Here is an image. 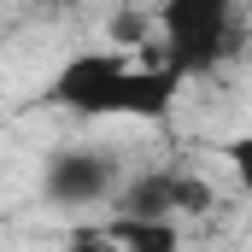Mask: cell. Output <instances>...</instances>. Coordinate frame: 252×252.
I'll use <instances>...</instances> for the list:
<instances>
[{
	"mask_svg": "<svg viewBox=\"0 0 252 252\" xmlns=\"http://www.w3.org/2000/svg\"><path fill=\"white\" fill-rule=\"evenodd\" d=\"M182 70H129L118 53H76L53 76V100L76 118H164Z\"/></svg>",
	"mask_w": 252,
	"mask_h": 252,
	"instance_id": "obj_1",
	"label": "cell"
},
{
	"mask_svg": "<svg viewBox=\"0 0 252 252\" xmlns=\"http://www.w3.org/2000/svg\"><path fill=\"white\" fill-rule=\"evenodd\" d=\"M164 64L182 76H205L235 53V0H164Z\"/></svg>",
	"mask_w": 252,
	"mask_h": 252,
	"instance_id": "obj_2",
	"label": "cell"
},
{
	"mask_svg": "<svg viewBox=\"0 0 252 252\" xmlns=\"http://www.w3.org/2000/svg\"><path fill=\"white\" fill-rule=\"evenodd\" d=\"M118 182V164L106 158V153H94V147H64L47 158V176H41V188L53 205H94V199H106Z\"/></svg>",
	"mask_w": 252,
	"mask_h": 252,
	"instance_id": "obj_3",
	"label": "cell"
},
{
	"mask_svg": "<svg viewBox=\"0 0 252 252\" xmlns=\"http://www.w3.org/2000/svg\"><path fill=\"white\" fill-rule=\"evenodd\" d=\"M124 217H176V170H147L124 193Z\"/></svg>",
	"mask_w": 252,
	"mask_h": 252,
	"instance_id": "obj_4",
	"label": "cell"
},
{
	"mask_svg": "<svg viewBox=\"0 0 252 252\" xmlns=\"http://www.w3.org/2000/svg\"><path fill=\"white\" fill-rule=\"evenodd\" d=\"M112 235H118L124 252H182V235H176L170 217H124V211H118Z\"/></svg>",
	"mask_w": 252,
	"mask_h": 252,
	"instance_id": "obj_5",
	"label": "cell"
},
{
	"mask_svg": "<svg viewBox=\"0 0 252 252\" xmlns=\"http://www.w3.org/2000/svg\"><path fill=\"white\" fill-rule=\"evenodd\" d=\"M211 205H217L211 182H205V176H188V170H176V217H182V211L199 217V211H211Z\"/></svg>",
	"mask_w": 252,
	"mask_h": 252,
	"instance_id": "obj_6",
	"label": "cell"
},
{
	"mask_svg": "<svg viewBox=\"0 0 252 252\" xmlns=\"http://www.w3.org/2000/svg\"><path fill=\"white\" fill-rule=\"evenodd\" d=\"M64 252H124L112 229H70L64 235Z\"/></svg>",
	"mask_w": 252,
	"mask_h": 252,
	"instance_id": "obj_7",
	"label": "cell"
},
{
	"mask_svg": "<svg viewBox=\"0 0 252 252\" xmlns=\"http://www.w3.org/2000/svg\"><path fill=\"white\" fill-rule=\"evenodd\" d=\"M229 170L241 176V188H247V199H252V135H235V141H229Z\"/></svg>",
	"mask_w": 252,
	"mask_h": 252,
	"instance_id": "obj_8",
	"label": "cell"
}]
</instances>
